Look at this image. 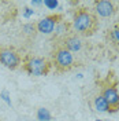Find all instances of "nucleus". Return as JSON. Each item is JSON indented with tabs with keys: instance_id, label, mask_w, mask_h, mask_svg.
Here are the masks:
<instances>
[{
	"instance_id": "obj_4",
	"label": "nucleus",
	"mask_w": 119,
	"mask_h": 121,
	"mask_svg": "<svg viewBox=\"0 0 119 121\" xmlns=\"http://www.w3.org/2000/svg\"><path fill=\"white\" fill-rule=\"evenodd\" d=\"M0 63L7 69L15 70L22 65L21 54L11 45H0Z\"/></svg>"
},
{
	"instance_id": "obj_8",
	"label": "nucleus",
	"mask_w": 119,
	"mask_h": 121,
	"mask_svg": "<svg viewBox=\"0 0 119 121\" xmlns=\"http://www.w3.org/2000/svg\"><path fill=\"white\" fill-rule=\"evenodd\" d=\"M93 7H95V14L101 18H110L115 14L116 7H115V3L110 1V0H99L93 3Z\"/></svg>"
},
{
	"instance_id": "obj_12",
	"label": "nucleus",
	"mask_w": 119,
	"mask_h": 121,
	"mask_svg": "<svg viewBox=\"0 0 119 121\" xmlns=\"http://www.w3.org/2000/svg\"><path fill=\"white\" fill-rule=\"evenodd\" d=\"M95 109H96L97 112H101V113L110 112V109H108V105H107L105 99L101 96V94H100V95H97L96 98H95Z\"/></svg>"
},
{
	"instance_id": "obj_1",
	"label": "nucleus",
	"mask_w": 119,
	"mask_h": 121,
	"mask_svg": "<svg viewBox=\"0 0 119 121\" xmlns=\"http://www.w3.org/2000/svg\"><path fill=\"white\" fill-rule=\"evenodd\" d=\"M99 18L97 15L90 11L89 8L81 7L74 11L73 15V22H71V28L73 32L79 35L81 37H90L99 30Z\"/></svg>"
},
{
	"instance_id": "obj_9",
	"label": "nucleus",
	"mask_w": 119,
	"mask_h": 121,
	"mask_svg": "<svg viewBox=\"0 0 119 121\" xmlns=\"http://www.w3.org/2000/svg\"><path fill=\"white\" fill-rule=\"evenodd\" d=\"M73 32V28H71V23L62 19L53 29V41L55 43H60L63 39L66 37L67 35H70Z\"/></svg>"
},
{
	"instance_id": "obj_13",
	"label": "nucleus",
	"mask_w": 119,
	"mask_h": 121,
	"mask_svg": "<svg viewBox=\"0 0 119 121\" xmlns=\"http://www.w3.org/2000/svg\"><path fill=\"white\" fill-rule=\"evenodd\" d=\"M37 118L40 121H49L52 118V116L51 113L48 112V109H45V107H40L37 110Z\"/></svg>"
},
{
	"instance_id": "obj_2",
	"label": "nucleus",
	"mask_w": 119,
	"mask_h": 121,
	"mask_svg": "<svg viewBox=\"0 0 119 121\" xmlns=\"http://www.w3.org/2000/svg\"><path fill=\"white\" fill-rule=\"evenodd\" d=\"M52 63L53 66L56 68L58 72L60 73H64V72H68L74 68L77 65L74 58V54L70 52L68 50H66L63 45L56 44L55 48L52 51Z\"/></svg>"
},
{
	"instance_id": "obj_7",
	"label": "nucleus",
	"mask_w": 119,
	"mask_h": 121,
	"mask_svg": "<svg viewBox=\"0 0 119 121\" xmlns=\"http://www.w3.org/2000/svg\"><path fill=\"white\" fill-rule=\"evenodd\" d=\"M56 44L63 45L66 50H68L70 52L74 54V52H79L82 48H83V45H85V40H83V37H81L79 35H77V33H74V32H71V33L67 35L60 43H56Z\"/></svg>"
},
{
	"instance_id": "obj_14",
	"label": "nucleus",
	"mask_w": 119,
	"mask_h": 121,
	"mask_svg": "<svg viewBox=\"0 0 119 121\" xmlns=\"http://www.w3.org/2000/svg\"><path fill=\"white\" fill-rule=\"evenodd\" d=\"M44 4H45V6H48L49 8H55L56 6H58V3H56V1H48V0L44 1Z\"/></svg>"
},
{
	"instance_id": "obj_3",
	"label": "nucleus",
	"mask_w": 119,
	"mask_h": 121,
	"mask_svg": "<svg viewBox=\"0 0 119 121\" xmlns=\"http://www.w3.org/2000/svg\"><path fill=\"white\" fill-rule=\"evenodd\" d=\"M52 63L43 56L26 55L22 59V68L26 73L32 76H45L49 73Z\"/></svg>"
},
{
	"instance_id": "obj_15",
	"label": "nucleus",
	"mask_w": 119,
	"mask_h": 121,
	"mask_svg": "<svg viewBox=\"0 0 119 121\" xmlns=\"http://www.w3.org/2000/svg\"><path fill=\"white\" fill-rule=\"evenodd\" d=\"M26 10V13H25V17H29L30 14H33V10H30V8H25Z\"/></svg>"
},
{
	"instance_id": "obj_10",
	"label": "nucleus",
	"mask_w": 119,
	"mask_h": 121,
	"mask_svg": "<svg viewBox=\"0 0 119 121\" xmlns=\"http://www.w3.org/2000/svg\"><path fill=\"white\" fill-rule=\"evenodd\" d=\"M105 40H107V43L111 45L114 50L119 51V23H115L111 29L107 30Z\"/></svg>"
},
{
	"instance_id": "obj_11",
	"label": "nucleus",
	"mask_w": 119,
	"mask_h": 121,
	"mask_svg": "<svg viewBox=\"0 0 119 121\" xmlns=\"http://www.w3.org/2000/svg\"><path fill=\"white\" fill-rule=\"evenodd\" d=\"M21 30H22L23 36H26V37H29V39H34L36 33H37L36 23H25V25H22Z\"/></svg>"
},
{
	"instance_id": "obj_5",
	"label": "nucleus",
	"mask_w": 119,
	"mask_h": 121,
	"mask_svg": "<svg viewBox=\"0 0 119 121\" xmlns=\"http://www.w3.org/2000/svg\"><path fill=\"white\" fill-rule=\"evenodd\" d=\"M101 96L105 99L107 105H108V109L110 112L114 113L119 110V92H118V88L115 84L111 83L110 78H107V81L101 84Z\"/></svg>"
},
{
	"instance_id": "obj_6",
	"label": "nucleus",
	"mask_w": 119,
	"mask_h": 121,
	"mask_svg": "<svg viewBox=\"0 0 119 121\" xmlns=\"http://www.w3.org/2000/svg\"><path fill=\"white\" fill-rule=\"evenodd\" d=\"M62 19H63V15L62 14H52V15H48V17H44L43 19H40L36 23L37 32L38 33H44V35H51V33H53L55 26Z\"/></svg>"
}]
</instances>
